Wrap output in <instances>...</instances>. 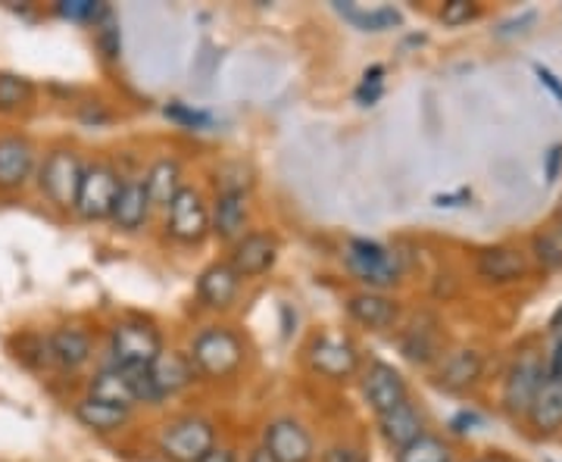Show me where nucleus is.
I'll use <instances>...</instances> for the list:
<instances>
[{
    "instance_id": "37",
    "label": "nucleus",
    "mask_w": 562,
    "mask_h": 462,
    "mask_svg": "<svg viewBox=\"0 0 562 462\" xmlns=\"http://www.w3.org/2000/svg\"><path fill=\"white\" fill-rule=\"evenodd\" d=\"M98 41H101L103 54H106L110 60H116V57H120V32H116L113 25H103L101 35H98Z\"/></svg>"
},
{
    "instance_id": "8",
    "label": "nucleus",
    "mask_w": 562,
    "mask_h": 462,
    "mask_svg": "<svg viewBox=\"0 0 562 462\" xmlns=\"http://www.w3.org/2000/svg\"><path fill=\"white\" fill-rule=\"evenodd\" d=\"M169 235L181 244H201L210 232V213L198 188L181 184L179 194L169 201Z\"/></svg>"
},
{
    "instance_id": "21",
    "label": "nucleus",
    "mask_w": 562,
    "mask_h": 462,
    "mask_svg": "<svg viewBox=\"0 0 562 462\" xmlns=\"http://www.w3.org/2000/svg\"><path fill=\"white\" fill-rule=\"evenodd\" d=\"M379 425H382L384 441L391 443V447H397V450H403L406 443H413L422 435L419 409L409 401H403L401 406L382 413V416H379Z\"/></svg>"
},
{
    "instance_id": "12",
    "label": "nucleus",
    "mask_w": 562,
    "mask_h": 462,
    "mask_svg": "<svg viewBox=\"0 0 562 462\" xmlns=\"http://www.w3.org/2000/svg\"><path fill=\"white\" fill-rule=\"evenodd\" d=\"M362 391H366V401L372 403V409L379 416L387 413V409H394V406H401L403 401H409L403 375L394 365H387V362H372L369 365V372L362 379Z\"/></svg>"
},
{
    "instance_id": "17",
    "label": "nucleus",
    "mask_w": 562,
    "mask_h": 462,
    "mask_svg": "<svg viewBox=\"0 0 562 462\" xmlns=\"http://www.w3.org/2000/svg\"><path fill=\"white\" fill-rule=\"evenodd\" d=\"M244 225H247V198H244L241 188H225L216 198L213 232L222 241H238V238H244Z\"/></svg>"
},
{
    "instance_id": "41",
    "label": "nucleus",
    "mask_w": 562,
    "mask_h": 462,
    "mask_svg": "<svg viewBox=\"0 0 562 462\" xmlns=\"http://www.w3.org/2000/svg\"><path fill=\"white\" fill-rule=\"evenodd\" d=\"M247 462H276V460H272V457H269V453L260 447V450H254V453H250V460Z\"/></svg>"
},
{
    "instance_id": "31",
    "label": "nucleus",
    "mask_w": 562,
    "mask_h": 462,
    "mask_svg": "<svg viewBox=\"0 0 562 462\" xmlns=\"http://www.w3.org/2000/svg\"><path fill=\"white\" fill-rule=\"evenodd\" d=\"M57 13H60L63 20L91 22L98 20V16H106V7L94 3V0H63V3H57Z\"/></svg>"
},
{
    "instance_id": "16",
    "label": "nucleus",
    "mask_w": 562,
    "mask_h": 462,
    "mask_svg": "<svg viewBox=\"0 0 562 462\" xmlns=\"http://www.w3.org/2000/svg\"><path fill=\"white\" fill-rule=\"evenodd\" d=\"M35 150L25 138H0V188L13 191L32 179Z\"/></svg>"
},
{
    "instance_id": "40",
    "label": "nucleus",
    "mask_w": 562,
    "mask_h": 462,
    "mask_svg": "<svg viewBox=\"0 0 562 462\" xmlns=\"http://www.w3.org/2000/svg\"><path fill=\"white\" fill-rule=\"evenodd\" d=\"M547 328H550V335H553V338H562V303L557 306V313L550 316V325H547Z\"/></svg>"
},
{
    "instance_id": "22",
    "label": "nucleus",
    "mask_w": 562,
    "mask_h": 462,
    "mask_svg": "<svg viewBox=\"0 0 562 462\" xmlns=\"http://www.w3.org/2000/svg\"><path fill=\"white\" fill-rule=\"evenodd\" d=\"M88 397L110 403V406H122V409H132L138 403L135 401V391H132V382H128L125 369H120V365L98 372L91 379V384H88Z\"/></svg>"
},
{
    "instance_id": "14",
    "label": "nucleus",
    "mask_w": 562,
    "mask_h": 462,
    "mask_svg": "<svg viewBox=\"0 0 562 462\" xmlns=\"http://www.w3.org/2000/svg\"><path fill=\"white\" fill-rule=\"evenodd\" d=\"M238 288H241V275L228 262H213L198 279V297L210 309H228L238 297Z\"/></svg>"
},
{
    "instance_id": "11",
    "label": "nucleus",
    "mask_w": 562,
    "mask_h": 462,
    "mask_svg": "<svg viewBox=\"0 0 562 462\" xmlns=\"http://www.w3.org/2000/svg\"><path fill=\"white\" fill-rule=\"evenodd\" d=\"M279 260V241L276 238H269V235H260V232H254V235H244L235 241L232 247V269L241 275V279H257L262 272H269L272 266Z\"/></svg>"
},
{
    "instance_id": "35",
    "label": "nucleus",
    "mask_w": 562,
    "mask_h": 462,
    "mask_svg": "<svg viewBox=\"0 0 562 462\" xmlns=\"http://www.w3.org/2000/svg\"><path fill=\"white\" fill-rule=\"evenodd\" d=\"M543 375L553 382H562V338H557L553 350L543 357Z\"/></svg>"
},
{
    "instance_id": "2",
    "label": "nucleus",
    "mask_w": 562,
    "mask_h": 462,
    "mask_svg": "<svg viewBox=\"0 0 562 462\" xmlns=\"http://www.w3.org/2000/svg\"><path fill=\"white\" fill-rule=\"evenodd\" d=\"M347 266L350 272L360 279L362 284L382 291V288H394L401 282V260L394 250H387L382 244L375 241H362V238H353L347 244Z\"/></svg>"
},
{
    "instance_id": "3",
    "label": "nucleus",
    "mask_w": 562,
    "mask_h": 462,
    "mask_svg": "<svg viewBox=\"0 0 562 462\" xmlns=\"http://www.w3.org/2000/svg\"><path fill=\"white\" fill-rule=\"evenodd\" d=\"M110 353L120 369H147L162 353L160 331L147 322H120L110 335Z\"/></svg>"
},
{
    "instance_id": "32",
    "label": "nucleus",
    "mask_w": 562,
    "mask_h": 462,
    "mask_svg": "<svg viewBox=\"0 0 562 462\" xmlns=\"http://www.w3.org/2000/svg\"><path fill=\"white\" fill-rule=\"evenodd\" d=\"M475 16V3L472 0H447L441 10L443 25H465V22Z\"/></svg>"
},
{
    "instance_id": "15",
    "label": "nucleus",
    "mask_w": 562,
    "mask_h": 462,
    "mask_svg": "<svg viewBox=\"0 0 562 462\" xmlns=\"http://www.w3.org/2000/svg\"><path fill=\"white\" fill-rule=\"evenodd\" d=\"M150 372V382L157 387V394L169 397V394H179L181 387L194 382V365H191V357L188 353H176V350H162L157 360L147 365Z\"/></svg>"
},
{
    "instance_id": "9",
    "label": "nucleus",
    "mask_w": 562,
    "mask_h": 462,
    "mask_svg": "<svg viewBox=\"0 0 562 462\" xmlns=\"http://www.w3.org/2000/svg\"><path fill=\"white\" fill-rule=\"evenodd\" d=\"M262 450L276 462H313L316 457V443L310 431L294 419H276L266 425Z\"/></svg>"
},
{
    "instance_id": "20",
    "label": "nucleus",
    "mask_w": 562,
    "mask_h": 462,
    "mask_svg": "<svg viewBox=\"0 0 562 462\" xmlns=\"http://www.w3.org/2000/svg\"><path fill=\"white\" fill-rule=\"evenodd\" d=\"M528 422L538 435H553L562 428V382H553V379H543L541 391L535 403L528 406Z\"/></svg>"
},
{
    "instance_id": "26",
    "label": "nucleus",
    "mask_w": 562,
    "mask_h": 462,
    "mask_svg": "<svg viewBox=\"0 0 562 462\" xmlns=\"http://www.w3.org/2000/svg\"><path fill=\"white\" fill-rule=\"evenodd\" d=\"M181 188V166L176 160H157L150 172L144 176V191L150 206H169V201L179 194Z\"/></svg>"
},
{
    "instance_id": "39",
    "label": "nucleus",
    "mask_w": 562,
    "mask_h": 462,
    "mask_svg": "<svg viewBox=\"0 0 562 462\" xmlns=\"http://www.w3.org/2000/svg\"><path fill=\"white\" fill-rule=\"evenodd\" d=\"M201 462H235V453H232V450H216V447H213Z\"/></svg>"
},
{
    "instance_id": "7",
    "label": "nucleus",
    "mask_w": 562,
    "mask_h": 462,
    "mask_svg": "<svg viewBox=\"0 0 562 462\" xmlns=\"http://www.w3.org/2000/svg\"><path fill=\"white\" fill-rule=\"evenodd\" d=\"M81 172H85V166H81L79 154H72V150H54V154H47V160L41 166V191L47 194V201L57 203V206H76V194H79V184H81Z\"/></svg>"
},
{
    "instance_id": "1",
    "label": "nucleus",
    "mask_w": 562,
    "mask_h": 462,
    "mask_svg": "<svg viewBox=\"0 0 562 462\" xmlns=\"http://www.w3.org/2000/svg\"><path fill=\"white\" fill-rule=\"evenodd\" d=\"M191 365L206 379H228L244 362V343L228 328H203L191 343Z\"/></svg>"
},
{
    "instance_id": "13",
    "label": "nucleus",
    "mask_w": 562,
    "mask_h": 462,
    "mask_svg": "<svg viewBox=\"0 0 562 462\" xmlns=\"http://www.w3.org/2000/svg\"><path fill=\"white\" fill-rule=\"evenodd\" d=\"M475 272L484 284H516L528 275V260L516 247H487L479 253Z\"/></svg>"
},
{
    "instance_id": "18",
    "label": "nucleus",
    "mask_w": 562,
    "mask_h": 462,
    "mask_svg": "<svg viewBox=\"0 0 562 462\" xmlns=\"http://www.w3.org/2000/svg\"><path fill=\"white\" fill-rule=\"evenodd\" d=\"M347 313L360 322V325H366V328L384 331V328H391V325L397 322L401 306H397V301L379 294V291H366V294H353V297L347 301Z\"/></svg>"
},
{
    "instance_id": "28",
    "label": "nucleus",
    "mask_w": 562,
    "mask_h": 462,
    "mask_svg": "<svg viewBox=\"0 0 562 462\" xmlns=\"http://www.w3.org/2000/svg\"><path fill=\"white\" fill-rule=\"evenodd\" d=\"M338 13L344 20H350L362 32H384V29H394L401 22V13L391 10V7H375V10H362L353 3H338Z\"/></svg>"
},
{
    "instance_id": "42",
    "label": "nucleus",
    "mask_w": 562,
    "mask_h": 462,
    "mask_svg": "<svg viewBox=\"0 0 562 462\" xmlns=\"http://www.w3.org/2000/svg\"><path fill=\"white\" fill-rule=\"evenodd\" d=\"M472 462H506L503 457H482V460H472Z\"/></svg>"
},
{
    "instance_id": "5",
    "label": "nucleus",
    "mask_w": 562,
    "mask_h": 462,
    "mask_svg": "<svg viewBox=\"0 0 562 462\" xmlns=\"http://www.w3.org/2000/svg\"><path fill=\"white\" fill-rule=\"evenodd\" d=\"M120 176L110 166H103V162L85 166L79 194H76V210H79L81 219H110L113 216V206H116V198H120Z\"/></svg>"
},
{
    "instance_id": "23",
    "label": "nucleus",
    "mask_w": 562,
    "mask_h": 462,
    "mask_svg": "<svg viewBox=\"0 0 562 462\" xmlns=\"http://www.w3.org/2000/svg\"><path fill=\"white\" fill-rule=\"evenodd\" d=\"M147 213H150V201H147V191H144V181H122L120 198H116V206H113V216L110 219L116 222L125 232H135L147 222Z\"/></svg>"
},
{
    "instance_id": "30",
    "label": "nucleus",
    "mask_w": 562,
    "mask_h": 462,
    "mask_svg": "<svg viewBox=\"0 0 562 462\" xmlns=\"http://www.w3.org/2000/svg\"><path fill=\"white\" fill-rule=\"evenodd\" d=\"M32 101V84L22 76L13 72H0V113H13Z\"/></svg>"
},
{
    "instance_id": "10",
    "label": "nucleus",
    "mask_w": 562,
    "mask_h": 462,
    "mask_svg": "<svg viewBox=\"0 0 562 462\" xmlns=\"http://www.w3.org/2000/svg\"><path fill=\"white\" fill-rule=\"evenodd\" d=\"M310 365H313V372L338 382V379H347V375L357 372L360 353H357V347L350 341L325 335V338H316L313 347H310Z\"/></svg>"
},
{
    "instance_id": "38",
    "label": "nucleus",
    "mask_w": 562,
    "mask_h": 462,
    "mask_svg": "<svg viewBox=\"0 0 562 462\" xmlns=\"http://www.w3.org/2000/svg\"><path fill=\"white\" fill-rule=\"evenodd\" d=\"M535 76H538V81H541L543 88H547V91H550V94H553V98L562 103V81L557 79V76H553L547 66H541V63H535Z\"/></svg>"
},
{
    "instance_id": "29",
    "label": "nucleus",
    "mask_w": 562,
    "mask_h": 462,
    "mask_svg": "<svg viewBox=\"0 0 562 462\" xmlns=\"http://www.w3.org/2000/svg\"><path fill=\"white\" fill-rule=\"evenodd\" d=\"M397 462H453L450 457V447L441 438H431V435H419L413 443H406Z\"/></svg>"
},
{
    "instance_id": "36",
    "label": "nucleus",
    "mask_w": 562,
    "mask_h": 462,
    "mask_svg": "<svg viewBox=\"0 0 562 462\" xmlns=\"http://www.w3.org/2000/svg\"><path fill=\"white\" fill-rule=\"evenodd\" d=\"M560 166H562V144H553V147L547 150V162H543V179H547V184H553V181L560 179Z\"/></svg>"
},
{
    "instance_id": "19",
    "label": "nucleus",
    "mask_w": 562,
    "mask_h": 462,
    "mask_svg": "<svg viewBox=\"0 0 562 462\" xmlns=\"http://www.w3.org/2000/svg\"><path fill=\"white\" fill-rule=\"evenodd\" d=\"M482 369L484 360L479 350H457V353H450L441 362L435 382L443 391H465V387H472V384L482 379Z\"/></svg>"
},
{
    "instance_id": "25",
    "label": "nucleus",
    "mask_w": 562,
    "mask_h": 462,
    "mask_svg": "<svg viewBox=\"0 0 562 462\" xmlns=\"http://www.w3.org/2000/svg\"><path fill=\"white\" fill-rule=\"evenodd\" d=\"M403 357L413 362H431L441 357V338H438V325L431 319H416L409 325V331L403 335Z\"/></svg>"
},
{
    "instance_id": "27",
    "label": "nucleus",
    "mask_w": 562,
    "mask_h": 462,
    "mask_svg": "<svg viewBox=\"0 0 562 462\" xmlns=\"http://www.w3.org/2000/svg\"><path fill=\"white\" fill-rule=\"evenodd\" d=\"M128 416H132V409L91 401V397H85V401L76 403V419H79L85 428H94V431H103V435H106V431H120L122 425L128 422Z\"/></svg>"
},
{
    "instance_id": "24",
    "label": "nucleus",
    "mask_w": 562,
    "mask_h": 462,
    "mask_svg": "<svg viewBox=\"0 0 562 462\" xmlns=\"http://www.w3.org/2000/svg\"><path fill=\"white\" fill-rule=\"evenodd\" d=\"M50 360H57L63 369H79L91 360V338L81 328H60L47 341Z\"/></svg>"
},
{
    "instance_id": "4",
    "label": "nucleus",
    "mask_w": 562,
    "mask_h": 462,
    "mask_svg": "<svg viewBox=\"0 0 562 462\" xmlns=\"http://www.w3.org/2000/svg\"><path fill=\"white\" fill-rule=\"evenodd\" d=\"M216 443V428L201 416H181L160 435V450L176 462H201Z\"/></svg>"
},
{
    "instance_id": "6",
    "label": "nucleus",
    "mask_w": 562,
    "mask_h": 462,
    "mask_svg": "<svg viewBox=\"0 0 562 462\" xmlns=\"http://www.w3.org/2000/svg\"><path fill=\"white\" fill-rule=\"evenodd\" d=\"M543 379H547L543 375V353H538V350L516 353V360H513L509 372H506V382H503V406H506V413L525 416L528 406L538 397Z\"/></svg>"
},
{
    "instance_id": "34",
    "label": "nucleus",
    "mask_w": 562,
    "mask_h": 462,
    "mask_svg": "<svg viewBox=\"0 0 562 462\" xmlns=\"http://www.w3.org/2000/svg\"><path fill=\"white\" fill-rule=\"evenodd\" d=\"M322 462H369L366 460V453L362 450H357V447H328L325 450V457H322Z\"/></svg>"
},
{
    "instance_id": "43",
    "label": "nucleus",
    "mask_w": 562,
    "mask_h": 462,
    "mask_svg": "<svg viewBox=\"0 0 562 462\" xmlns=\"http://www.w3.org/2000/svg\"><path fill=\"white\" fill-rule=\"evenodd\" d=\"M557 222H560V225H562V203H560V210H557Z\"/></svg>"
},
{
    "instance_id": "33",
    "label": "nucleus",
    "mask_w": 562,
    "mask_h": 462,
    "mask_svg": "<svg viewBox=\"0 0 562 462\" xmlns=\"http://www.w3.org/2000/svg\"><path fill=\"white\" fill-rule=\"evenodd\" d=\"M166 116L181 122V125H188V128H206V125L213 122L206 113H201V110H191V106H184V103H169V106H166Z\"/></svg>"
}]
</instances>
